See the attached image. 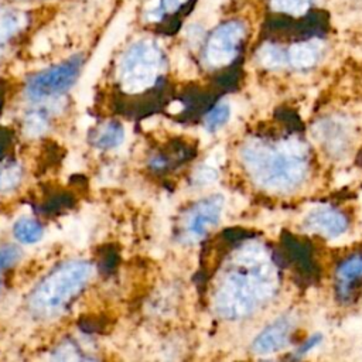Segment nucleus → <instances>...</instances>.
Returning <instances> with one entry per match:
<instances>
[{"label": "nucleus", "instance_id": "7", "mask_svg": "<svg viewBox=\"0 0 362 362\" xmlns=\"http://www.w3.org/2000/svg\"><path fill=\"white\" fill-rule=\"evenodd\" d=\"M223 206V198L221 195L208 197L192 206L187 215L185 232L188 238L199 239L209 228L218 223Z\"/></svg>", "mask_w": 362, "mask_h": 362}, {"label": "nucleus", "instance_id": "4", "mask_svg": "<svg viewBox=\"0 0 362 362\" xmlns=\"http://www.w3.org/2000/svg\"><path fill=\"white\" fill-rule=\"evenodd\" d=\"M160 65V49L150 41L137 42L123 59L122 81L129 90L139 92L154 82Z\"/></svg>", "mask_w": 362, "mask_h": 362}, {"label": "nucleus", "instance_id": "14", "mask_svg": "<svg viewBox=\"0 0 362 362\" xmlns=\"http://www.w3.org/2000/svg\"><path fill=\"white\" fill-rule=\"evenodd\" d=\"M21 180V168L16 163L0 164V192L14 189Z\"/></svg>", "mask_w": 362, "mask_h": 362}, {"label": "nucleus", "instance_id": "12", "mask_svg": "<svg viewBox=\"0 0 362 362\" xmlns=\"http://www.w3.org/2000/svg\"><path fill=\"white\" fill-rule=\"evenodd\" d=\"M318 58V45L315 42H298L290 47L288 59L297 68H308Z\"/></svg>", "mask_w": 362, "mask_h": 362}, {"label": "nucleus", "instance_id": "13", "mask_svg": "<svg viewBox=\"0 0 362 362\" xmlns=\"http://www.w3.org/2000/svg\"><path fill=\"white\" fill-rule=\"evenodd\" d=\"M13 233L21 243L31 245L42 238L44 229L37 219L20 218L13 226Z\"/></svg>", "mask_w": 362, "mask_h": 362}, {"label": "nucleus", "instance_id": "3", "mask_svg": "<svg viewBox=\"0 0 362 362\" xmlns=\"http://www.w3.org/2000/svg\"><path fill=\"white\" fill-rule=\"evenodd\" d=\"M252 273H233L225 281L218 296V308L228 317H239L250 313L270 296L273 284L266 266L250 270Z\"/></svg>", "mask_w": 362, "mask_h": 362}, {"label": "nucleus", "instance_id": "18", "mask_svg": "<svg viewBox=\"0 0 362 362\" xmlns=\"http://www.w3.org/2000/svg\"><path fill=\"white\" fill-rule=\"evenodd\" d=\"M48 115L44 110H35L25 116V130L30 134H38L47 129Z\"/></svg>", "mask_w": 362, "mask_h": 362}, {"label": "nucleus", "instance_id": "19", "mask_svg": "<svg viewBox=\"0 0 362 362\" xmlns=\"http://www.w3.org/2000/svg\"><path fill=\"white\" fill-rule=\"evenodd\" d=\"M156 3H150L147 10H148V17L153 20L156 18H160V16L165 11H174L177 10L184 1L187 0H154Z\"/></svg>", "mask_w": 362, "mask_h": 362}, {"label": "nucleus", "instance_id": "21", "mask_svg": "<svg viewBox=\"0 0 362 362\" xmlns=\"http://www.w3.org/2000/svg\"><path fill=\"white\" fill-rule=\"evenodd\" d=\"M320 341H321V335H313L311 338H308L298 349H297V355L300 356V355H304V354H307L308 351H311L314 346H317L318 344H320Z\"/></svg>", "mask_w": 362, "mask_h": 362}, {"label": "nucleus", "instance_id": "10", "mask_svg": "<svg viewBox=\"0 0 362 362\" xmlns=\"http://www.w3.org/2000/svg\"><path fill=\"white\" fill-rule=\"evenodd\" d=\"M361 279H362V252L354 253L339 264L337 270L339 294L346 297L352 284Z\"/></svg>", "mask_w": 362, "mask_h": 362}, {"label": "nucleus", "instance_id": "6", "mask_svg": "<svg viewBox=\"0 0 362 362\" xmlns=\"http://www.w3.org/2000/svg\"><path fill=\"white\" fill-rule=\"evenodd\" d=\"M245 37V25L240 21H228L218 27L206 44V61L212 66L229 64L238 54V47Z\"/></svg>", "mask_w": 362, "mask_h": 362}, {"label": "nucleus", "instance_id": "16", "mask_svg": "<svg viewBox=\"0 0 362 362\" xmlns=\"http://www.w3.org/2000/svg\"><path fill=\"white\" fill-rule=\"evenodd\" d=\"M314 0H272V7L293 16H300L307 11Z\"/></svg>", "mask_w": 362, "mask_h": 362}, {"label": "nucleus", "instance_id": "20", "mask_svg": "<svg viewBox=\"0 0 362 362\" xmlns=\"http://www.w3.org/2000/svg\"><path fill=\"white\" fill-rule=\"evenodd\" d=\"M21 257V250L13 245H4L0 247V274L3 270L14 266Z\"/></svg>", "mask_w": 362, "mask_h": 362}, {"label": "nucleus", "instance_id": "9", "mask_svg": "<svg viewBox=\"0 0 362 362\" xmlns=\"http://www.w3.org/2000/svg\"><path fill=\"white\" fill-rule=\"evenodd\" d=\"M293 329V321L281 317L264 328L253 342V349L259 354H270L286 346Z\"/></svg>", "mask_w": 362, "mask_h": 362}, {"label": "nucleus", "instance_id": "15", "mask_svg": "<svg viewBox=\"0 0 362 362\" xmlns=\"http://www.w3.org/2000/svg\"><path fill=\"white\" fill-rule=\"evenodd\" d=\"M230 116V107L228 103L215 105L205 116V126L209 132H215L222 127Z\"/></svg>", "mask_w": 362, "mask_h": 362}, {"label": "nucleus", "instance_id": "8", "mask_svg": "<svg viewBox=\"0 0 362 362\" xmlns=\"http://www.w3.org/2000/svg\"><path fill=\"white\" fill-rule=\"evenodd\" d=\"M304 226L325 238H335L345 232L346 218L331 206H320L313 209L304 219Z\"/></svg>", "mask_w": 362, "mask_h": 362}, {"label": "nucleus", "instance_id": "17", "mask_svg": "<svg viewBox=\"0 0 362 362\" xmlns=\"http://www.w3.org/2000/svg\"><path fill=\"white\" fill-rule=\"evenodd\" d=\"M259 58L269 68H279L284 64V54L274 45H264L259 52Z\"/></svg>", "mask_w": 362, "mask_h": 362}, {"label": "nucleus", "instance_id": "11", "mask_svg": "<svg viewBox=\"0 0 362 362\" xmlns=\"http://www.w3.org/2000/svg\"><path fill=\"white\" fill-rule=\"evenodd\" d=\"M124 139L123 126L117 122H107L90 132V143L98 148L117 147Z\"/></svg>", "mask_w": 362, "mask_h": 362}, {"label": "nucleus", "instance_id": "5", "mask_svg": "<svg viewBox=\"0 0 362 362\" xmlns=\"http://www.w3.org/2000/svg\"><path fill=\"white\" fill-rule=\"evenodd\" d=\"M81 71V58H71L54 68L34 75L25 88L28 99L41 102L55 98L68 90L76 81Z\"/></svg>", "mask_w": 362, "mask_h": 362}, {"label": "nucleus", "instance_id": "2", "mask_svg": "<svg viewBox=\"0 0 362 362\" xmlns=\"http://www.w3.org/2000/svg\"><path fill=\"white\" fill-rule=\"evenodd\" d=\"M92 273L93 266L86 260L62 263L34 287L28 297V308L38 317L57 315L82 291Z\"/></svg>", "mask_w": 362, "mask_h": 362}, {"label": "nucleus", "instance_id": "1", "mask_svg": "<svg viewBox=\"0 0 362 362\" xmlns=\"http://www.w3.org/2000/svg\"><path fill=\"white\" fill-rule=\"evenodd\" d=\"M243 161L253 177L267 188L288 189L305 174V154L296 143L279 147L249 144L243 150Z\"/></svg>", "mask_w": 362, "mask_h": 362}]
</instances>
